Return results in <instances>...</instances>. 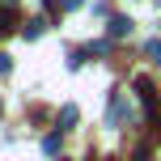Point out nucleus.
I'll use <instances>...</instances> for the list:
<instances>
[{
  "instance_id": "nucleus-5",
  "label": "nucleus",
  "mask_w": 161,
  "mask_h": 161,
  "mask_svg": "<svg viewBox=\"0 0 161 161\" xmlns=\"http://www.w3.org/2000/svg\"><path fill=\"white\" fill-rule=\"evenodd\" d=\"M144 55L153 59V64H161V38H148L144 42Z\"/></svg>"
},
{
  "instance_id": "nucleus-6",
  "label": "nucleus",
  "mask_w": 161,
  "mask_h": 161,
  "mask_svg": "<svg viewBox=\"0 0 161 161\" xmlns=\"http://www.w3.org/2000/svg\"><path fill=\"white\" fill-rule=\"evenodd\" d=\"M42 25H47V21H42V17H34V21H25V38H38V34H42Z\"/></svg>"
},
{
  "instance_id": "nucleus-11",
  "label": "nucleus",
  "mask_w": 161,
  "mask_h": 161,
  "mask_svg": "<svg viewBox=\"0 0 161 161\" xmlns=\"http://www.w3.org/2000/svg\"><path fill=\"white\" fill-rule=\"evenodd\" d=\"M42 4H47V8H55V0H42Z\"/></svg>"
},
{
  "instance_id": "nucleus-7",
  "label": "nucleus",
  "mask_w": 161,
  "mask_h": 161,
  "mask_svg": "<svg viewBox=\"0 0 161 161\" xmlns=\"http://www.w3.org/2000/svg\"><path fill=\"white\" fill-rule=\"evenodd\" d=\"M42 153H47V157H55V153H59V136H55V131L42 140Z\"/></svg>"
},
{
  "instance_id": "nucleus-12",
  "label": "nucleus",
  "mask_w": 161,
  "mask_h": 161,
  "mask_svg": "<svg viewBox=\"0 0 161 161\" xmlns=\"http://www.w3.org/2000/svg\"><path fill=\"white\" fill-rule=\"evenodd\" d=\"M0 114H4V97H0Z\"/></svg>"
},
{
  "instance_id": "nucleus-2",
  "label": "nucleus",
  "mask_w": 161,
  "mask_h": 161,
  "mask_svg": "<svg viewBox=\"0 0 161 161\" xmlns=\"http://www.w3.org/2000/svg\"><path fill=\"white\" fill-rule=\"evenodd\" d=\"M131 25H136L131 17L114 13V17H110V25H106V34H110V38H127V34H131Z\"/></svg>"
},
{
  "instance_id": "nucleus-3",
  "label": "nucleus",
  "mask_w": 161,
  "mask_h": 161,
  "mask_svg": "<svg viewBox=\"0 0 161 161\" xmlns=\"http://www.w3.org/2000/svg\"><path fill=\"white\" fill-rule=\"evenodd\" d=\"M123 114H127V102H123V93L114 89V93H110V127H119Z\"/></svg>"
},
{
  "instance_id": "nucleus-4",
  "label": "nucleus",
  "mask_w": 161,
  "mask_h": 161,
  "mask_svg": "<svg viewBox=\"0 0 161 161\" xmlns=\"http://www.w3.org/2000/svg\"><path fill=\"white\" fill-rule=\"evenodd\" d=\"M76 119H80L76 106H64V110H59V123H64V127H76Z\"/></svg>"
},
{
  "instance_id": "nucleus-8",
  "label": "nucleus",
  "mask_w": 161,
  "mask_h": 161,
  "mask_svg": "<svg viewBox=\"0 0 161 161\" xmlns=\"http://www.w3.org/2000/svg\"><path fill=\"white\" fill-rule=\"evenodd\" d=\"M106 51H110V42H106V38H97V42H89V55H106Z\"/></svg>"
},
{
  "instance_id": "nucleus-9",
  "label": "nucleus",
  "mask_w": 161,
  "mask_h": 161,
  "mask_svg": "<svg viewBox=\"0 0 161 161\" xmlns=\"http://www.w3.org/2000/svg\"><path fill=\"white\" fill-rule=\"evenodd\" d=\"M8 68H13V59H8L4 51H0V72H8Z\"/></svg>"
},
{
  "instance_id": "nucleus-10",
  "label": "nucleus",
  "mask_w": 161,
  "mask_h": 161,
  "mask_svg": "<svg viewBox=\"0 0 161 161\" xmlns=\"http://www.w3.org/2000/svg\"><path fill=\"white\" fill-rule=\"evenodd\" d=\"M80 4H85V0H64V8H68V13H72V8H80Z\"/></svg>"
},
{
  "instance_id": "nucleus-1",
  "label": "nucleus",
  "mask_w": 161,
  "mask_h": 161,
  "mask_svg": "<svg viewBox=\"0 0 161 161\" xmlns=\"http://www.w3.org/2000/svg\"><path fill=\"white\" fill-rule=\"evenodd\" d=\"M136 93H140V102H144L148 123H157V89H153V80H148V76H136Z\"/></svg>"
}]
</instances>
